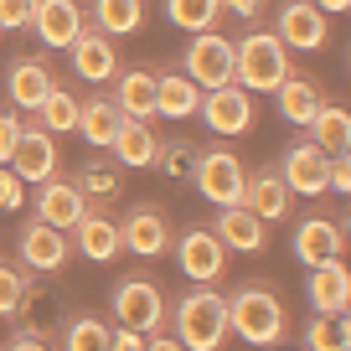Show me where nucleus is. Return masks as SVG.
Listing matches in <instances>:
<instances>
[{"mask_svg":"<svg viewBox=\"0 0 351 351\" xmlns=\"http://www.w3.org/2000/svg\"><path fill=\"white\" fill-rule=\"evenodd\" d=\"M285 73H289V47L274 32H248L243 42H232V83H243L248 93H274Z\"/></svg>","mask_w":351,"mask_h":351,"instance_id":"nucleus-1","label":"nucleus"},{"mask_svg":"<svg viewBox=\"0 0 351 351\" xmlns=\"http://www.w3.org/2000/svg\"><path fill=\"white\" fill-rule=\"evenodd\" d=\"M176 341L191 351H217L228 341V300L212 285H197L176 305Z\"/></svg>","mask_w":351,"mask_h":351,"instance_id":"nucleus-2","label":"nucleus"},{"mask_svg":"<svg viewBox=\"0 0 351 351\" xmlns=\"http://www.w3.org/2000/svg\"><path fill=\"white\" fill-rule=\"evenodd\" d=\"M285 305H279L274 289H258V285H243L238 295L228 300V330H238L243 341L253 346H279L285 341Z\"/></svg>","mask_w":351,"mask_h":351,"instance_id":"nucleus-3","label":"nucleus"},{"mask_svg":"<svg viewBox=\"0 0 351 351\" xmlns=\"http://www.w3.org/2000/svg\"><path fill=\"white\" fill-rule=\"evenodd\" d=\"M191 176H197V191L212 202V207H232L243 202V186H248V165L232 150H202L191 160Z\"/></svg>","mask_w":351,"mask_h":351,"instance_id":"nucleus-4","label":"nucleus"},{"mask_svg":"<svg viewBox=\"0 0 351 351\" xmlns=\"http://www.w3.org/2000/svg\"><path fill=\"white\" fill-rule=\"evenodd\" d=\"M197 114L207 119V130H212V134H248V124H253V93H248L243 83L202 88Z\"/></svg>","mask_w":351,"mask_h":351,"instance_id":"nucleus-5","label":"nucleus"},{"mask_svg":"<svg viewBox=\"0 0 351 351\" xmlns=\"http://www.w3.org/2000/svg\"><path fill=\"white\" fill-rule=\"evenodd\" d=\"M186 77L197 88H217V83H232V42L212 26V32H191V47H186Z\"/></svg>","mask_w":351,"mask_h":351,"instance_id":"nucleus-6","label":"nucleus"},{"mask_svg":"<svg viewBox=\"0 0 351 351\" xmlns=\"http://www.w3.org/2000/svg\"><path fill=\"white\" fill-rule=\"evenodd\" d=\"M176 258H181V274L197 279V285H217L222 269H228V248L212 228H186L176 243Z\"/></svg>","mask_w":351,"mask_h":351,"instance_id":"nucleus-7","label":"nucleus"},{"mask_svg":"<svg viewBox=\"0 0 351 351\" xmlns=\"http://www.w3.org/2000/svg\"><path fill=\"white\" fill-rule=\"evenodd\" d=\"M274 36L289 47V52H315V47H326L330 21H326V11H320L315 0H289V5H279Z\"/></svg>","mask_w":351,"mask_h":351,"instance_id":"nucleus-8","label":"nucleus"},{"mask_svg":"<svg viewBox=\"0 0 351 351\" xmlns=\"http://www.w3.org/2000/svg\"><path fill=\"white\" fill-rule=\"evenodd\" d=\"M279 176H285V186L295 191V197H320V191H330V155L320 150L315 140L289 145L285 160H279Z\"/></svg>","mask_w":351,"mask_h":351,"instance_id":"nucleus-9","label":"nucleus"},{"mask_svg":"<svg viewBox=\"0 0 351 351\" xmlns=\"http://www.w3.org/2000/svg\"><path fill=\"white\" fill-rule=\"evenodd\" d=\"M114 315H119V326H134V330L150 336V330L165 326V295L150 279H124L114 289Z\"/></svg>","mask_w":351,"mask_h":351,"instance_id":"nucleus-10","label":"nucleus"},{"mask_svg":"<svg viewBox=\"0 0 351 351\" xmlns=\"http://www.w3.org/2000/svg\"><path fill=\"white\" fill-rule=\"evenodd\" d=\"M119 243L134 258H160V253L171 248V222H165V212L155 207V202H140V207L119 222Z\"/></svg>","mask_w":351,"mask_h":351,"instance_id":"nucleus-11","label":"nucleus"},{"mask_svg":"<svg viewBox=\"0 0 351 351\" xmlns=\"http://www.w3.org/2000/svg\"><path fill=\"white\" fill-rule=\"evenodd\" d=\"M11 171L21 176L26 186H36V181H47L57 171V140L47 124H21V140L11 150Z\"/></svg>","mask_w":351,"mask_h":351,"instance_id":"nucleus-12","label":"nucleus"},{"mask_svg":"<svg viewBox=\"0 0 351 351\" xmlns=\"http://www.w3.org/2000/svg\"><path fill=\"white\" fill-rule=\"evenodd\" d=\"M83 26L88 21H83V5H77V0H36L32 5V32L42 36V47H52V52H67Z\"/></svg>","mask_w":351,"mask_h":351,"instance_id":"nucleus-13","label":"nucleus"},{"mask_svg":"<svg viewBox=\"0 0 351 351\" xmlns=\"http://www.w3.org/2000/svg\"><path fill=\"white\" fill-rule=\"evenodd\" d=\"M67 52H73V73L77 77H88V83H109L114 73H119V52H114V36L109 32H99V26H93V32H77L73 36V47H67Z\"/></svg>","mask_w":351,"mask_h":351,"instance_id":"nucleus-14","label":"nucleus"},{"mask_svg":"<svg viewBox=\"0 0 351 351\" xmlns=\"http://www.w3.org/2000/svg\"><path fill=\"white\" fill-rule=\"evenodd\" d=\"M67 253H73V243H67L62 228H52V222H26L21 228V258L32 274H57L67 263Z\"/></svg>","mask_w":351,"mask_h":351,"instance_id":"nucleus-15","label":"nucleus"},{"mask_svg":"<svg viewBox=\"0 0 351 351\" xmlns=\"http://www.w3.org/2000/svg\"><path fill=\"white\" fill-rule=\"evenodd\" d=\"M73 243H77V253H83V258H93V263H114L124 253V243H119V222L109 217V212H83V217L73 222Z\"/></svg>","mask_w":351,"mask_h":351,"instance_id":"nucleus-16","label":"nucleus"},{"mask_svg":"<svg viewBox=\"0 0 351 351\" xmlns=\"http://www.w3.org/2000/svg\"><path fill=\"white\" fill-rule=\"evenodd\" d=\"M310 305H315V315H346L351 274H346V263H341V258L310 263Z\"/></svg>","mask_w":351,"mask_h":351,"instance_id":"nucleus-17","label":"nucleus"},{"mask_svg":"<svg viewBox=\"0 0 351 351\" xmlns=\"http://www.w3.org/2000/svg\"><path fill=\"white\" fill-rule=\"evenodd\" d=\"M222 238V248L228 253H258L263 243H269V222L258 217V212H248L243 202H232V207H222L217 228H212Z\"/></svg>","mask_w":351,"mask_h":351,"instance_id":"nucleus-18","label":"nucleus"},{"mask_svg":"<svg viewBox=\"0 0 351 351\" xmlns=\"http://www.w3.org/2000/svg\"><path fill=\"white\" fill-rule=\"evenodd\" d=\"M36 217L42 222H52V228H73L77 217H83L88 212V197H83V186H73V181H52V176H47V181H36Z\"/></svg>","mask_w":351,"mask_h":351,"instance_id":"nucleus-19","label":"nucleus"},{"mask_svg":"<svg viewBox=\"0 0 351 351\" xmlns=\"http://www.w3.org/2000/svg\"><path fill=\"white\" fill-rule=\"evenodd\" d=\"M109 150H114V160L130 165V171H145V165L160 160V140H155L150 119H119V130H114Z\"/></svg>","mask_w":351,"mask_h":351,"instance_id":"nucleus-20","label":"nucleus"},{"mask_svg":"<svg viewBox=\"0 0 351 351\" xmlns=\"http://www.w3.org/2000/svg\"><path fill=\"white\" fill-rule=\"evenodd\" d=\"M289 202H295V191L285 186V176H279V171H258V176H248V186H243V207L258 212L263 222L289 217Z\"/></svg>","mask_w":351,"mask_h":351,"instance_id":"nucleus-21","label":"nucleus"},{"mask_svg":"<svg viewBox=\"0 0 351 351\" xmlns=\"http://www.w3.org/2000/svg\"><path fill=\"white\" fill-rule=\"evenodd\" d=\"M52 83L57 77L47 73V62H36V57H21V62H11V73H5V93H11V104L26 109V114H36V104L52 93Z\"/></svg>","mask_w":351,"mask_h":351,"instance_id":"nucleus-22","label":"nucleus"},{"mask_svg":"<svg viewBox=\"0 0 351 351\" xmlns=\"http://www.w3.org/2000/svg\"><path fill=\"white\" fill-rule=\"evenodd\" d=\"M341 248H346V228H336L330 217H310V222H300V232H295V258H300V263L341 258Z\"/></svg>","mask_w":351,"mask_h":351,"instance_id":"nucleus-23","label":"nucleus"},{"mask_svg":"<svg viewBox=\"0 0 351 351\" xmlns=\"http://www.w3.org/2000/svg\"><path fill=\"white\" fill-rule=\"evenodd\" d=\"M202 104V88L186 73H155V114L165 119H191Z\"/></svg>","mask_w":351,"mask_h":351,"instance_id":"nucleus-24","label":"nucleus"},{"mask_svg":"<svg viewBox=\"0 0 351 351\" xmlns=\"http://www.w3.org/2000/svg\"><path fill=\"white\" fill-rule=\"evenodd\" d=\"M119 77V99H114V109L124 114V119H155V73H145V67H130V73H114Z\"/></svg>","mask_w":351,"mask_h":351,"instance_id":"nucleus-25","label":"nucleus"},{"mask_svg":"<svg viewBox=\"0 0 351 351\" xmlns=\"http://www.w3.org/2000/svg\"><path fill=\"white\" fill-rule=\"evenodd\" d=\"M274 99H279V114H285L289 124H310V114L320 109V88L310 83V77L285 73V77H279V88H274Z\"/></svg>","mask_w":351,"mask_h":351,"instance_id":"nucleus-26","label":"nucleus"},{"mask_svg":"<svg viewBox=\"0 0 351 351\" xmlns=\"http://www.w3.org/2000/svg\"><path fill=\"white\" fill-rule=\"evenodd\" d=\"M305 130L315 134V145H320L326 155H336V150H346V145H351V114L341 109V104H326V99H320V109L310 114Z\"/></svg>","mask_w":351,"mask_h":351,"instance_id":"nucleus-27","label":"nucleus"},{"mask_svg":"<svg viewBox=\"0 0 351 351\" xmlns=\"http://www.w3.org/2000/svg\"><path fill=\"white\" fill-rule=\"evenodd\" d=\"M119 119H124V114L114 109V104H104V99L77 104V134H83L93 150H109V140H114V130H119Z\"/></svg>","mask_w":351,"mask_h":351,"instance_id":"nucleus-28","label":"nucleus"},{"mask_svg":"<svg viewBox=\"0 0 351 351\" xmlns=\"http://www.w3.org/2000/svg\"><path fill=\"white\" fill-rule=\"evenodd\" d=\"M93 26L109 36H130L145 26V0H93Z\"/></svg>","mask_w":351,"mask_h":351,"instance_id":"nucleus-29","label":"nucleus"},{"mask_svg":"<svg viewBox=\"0 0 351 351\" xmlns=\"http://www.w3.org/2000/svg\"><path fill=\"white\" fill-rule=\"evenodd\" d=\"M36 119H42L52 134H73V130H77V99L67 93L62 83H52V93L36 104Z\"/></svg>","mask_w":351,"mask_h":351,"instance_id":"nucleus-30","label":"nucleus"},{"mask_svg":"<svg viewBox=\"0 0 351 351\" xmlns=\"http://www.w3.org/2000/svg\"><path fill=\"white\" fill-rule=\"evenodd\" d=\"M165 16L181 32H212L222 16V0H165Z\"/></svg>","mask_w":351,"mask_h":351,"instance_id":"nucleus-31","label":"nucleus"},{"mask_svg":"<svg viewBox=\"0 0 351 351\" xmlns=\"http://www.w3.org/2000/svg\"><path fill=\"white\" fill-rule=\"evenodd\" d=\"M62 346L67 351H93V346H109V326L99 315H77L73 326L62 330Z\"/></svg>","mask_w":351,"mask_h":351,"instance_id":"nucleus-32","label":"nucleus"},{"mask_svg":"<svg viewBox=\"0 0 351 351\" xmlns=\"http://www.w3.org/2000/svg\"><path fill=\"white\" fill-rule=\"evenodd\" d=\"M77 186H83V197H104V202H114V197H119V165L93 160V165L83 171V181H77Z\"/></svg>","mask_w":351,"mask_h":351,"instance_id":"nucleus-33","label":"nucleus"},{"mask_svg":"<svg viewBox=\"0 0 351 351\" xmlns=\"http://www.w3.org/2000/svg\"><path fill=\"white\" fill-rule=\"evenodd\" d=\"M26 300H32V285H26L21 269H11V263H0V315H16V310H26Z\"/></svg>","mask_w":351,"mask_h":351,"instance_id":"nucleus-34","label":"nucleus"},{"mask_svg":"<svg viewBox=\"0 0 351 351\" xmlns=\"http://www.w3.org/2000/svg\"><path fill=\"white\" fill-rule=\"evenodd\" d=\"M26 202V181L11 171V165H0V212H16Z\"/></svg>","mask_w":351,"mask_h":351,"instance_id":"nucleus-35","label":"nucleus"},{"mask_svg":"<svg viewBox=\"0 0 351 351\" xmlns=\"http://www.w3.org/2000/svg\"><path fill=\"white\" fill-rule=\"evenodd\" d=\"M32 5H36V0H0V32H21V26H32Z\"/></svg>","mask_w":351,"mask_h":351,"instance_id":"nucleus-36","label":"nucleus"},{"mask_svg":"<svg viewBox=\"0 0 351 351\" xmlns=\"http://www.w3.org/2000/svg\"><path fill=\"white\" fill-rule=\"evenodd\" d=\"M16 140H21V119L0 114V165H11V150H16Z\"/></svg>","mask_w":351,"mask_h":351,"instance_id":"nucleus-37","label":"nucleus"},{"mask_svg":"<svg viewBox=\"0 0 351 351\" xmlns=\"http://www.w3.org/2000/svg\"><path fill=\"white\" fill-rule=\"evenodd\" d=\"M197 160V150L191 145H176V150H165L160 155V165H165V176H186V165Z\"/></svg>","mask_w":351,"mask_h":351,"instance_id":"nucleus-38","label":"nucleus"},{"mask_svg":"<svg viewBox=\"0 0 351 351\" xmlns=\"http://www.w3.org/2000/svg\"><path fill=\"white\" fill-rule=\"evenodd\" d=\"M330 191H341V197L351 191V160H346V150L330 155Z\"/></svg>","mask_w":351,"mask_h":351,"instance_id":"nucleus-39","label":"nucleus"},{"mask_svg":"<svg viewBox=\"0 0 351 351\" xmlns=\"http://www.w3.org/2000/svg\"><path fill=\"white\" fill-rule=\"evenodd\" d=\"M109 346H114V351H140V346H145V330L119 326V330H109Z\"/></svg>","mask_w":351,"mask_h":351,"instance_id":"nucleus-40","label":"nucleus"},{"mask_svg":"<svg viewBox=\"0 0 351 351\" xmlns=\"http://www.w3.org/2000/svg\"><path fill=\"white\" fill-rule=\"evenodd\" d=\"M263 5H269V0H222V11H228V16H243V21H253Z\"/></svg>","mask_w":351,"mask_h":351,"instance_id":"nucleus-41","label":"nucleus"},{"mask_svg":"<svg viewBox=\"0 0 351 351\" xmlns=\"http://www.w3.org/2000/svg\"><path fill=\"white\" fill-rule=\"evenodd\" d=\"M11 346H16V351H36V346H47V336H42V330H21Z\"/></svg>","mask_w":351,"mask_h":351,"instance_id":"nucleus-42","label":"nucleus"},{"mask_svg":"<svg viewBox=\"0 0 351 351\" xmlns=\"http://www.w3.org/2000/svg\"><path fill=\"white\" fill-rule=\"evenodd\" d=\"M315 5H320L326 16H330V11H351V0H315Z\"/></svg>","mask_w":351,"mask_h":351,"instance_id":"nucleus-43","label":"nucleus"}]
</instances>
